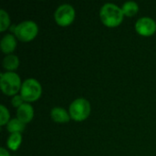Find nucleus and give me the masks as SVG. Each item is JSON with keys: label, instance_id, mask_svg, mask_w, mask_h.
<instances>
[{"label": "nucleus", "instance_id": "nucleus-1", "mask_svg": "<svg viewBox=\"0 0 156 156\" xmlns=\"http://www.w3.org/2000/svg\"><path fill=\"white\" fill-rule=\"evenodd\" d=\"M100 16L104 25L108 27H115L122 21L123 12L122 8L115 4L106 3L100 10Z\"/></svg>", "mask_w": 156, "mask_h": 156}, {"label": "nucleus", "instance_id": "nucleus-2", "mask_svg": "<svg viewBox=\"0 0 156 156\" xmlns=\"http://www.w3.org/2000/svg\"><path fill=\"white\" fill-rule=\"evenodd\" d=\"M0 86L2 91L6 95H15L21 89L19 76L12 71H7L0 75Z\"/></svg>", "mask_w": 156, "mask_h": 156}, {"label": "nucleus", "instance_id": "nucleus-3", "mask_svg": "<svg viewBox=\"0 0 156 156\" xmlns=\"http://www.w3.org/2000/svg\"><path fill=\"white\" fill-rule=\"evenodd\" d=\"M20 95L26 101H34L37 100L41 95L40 83L35 79H27L23 81Z\"/></svg>", "mask_w": 156, "mask_h": 156}, {"label": "nucleus", "instance_id": "nucleus-4", "mask_svg": "<svg viewBox=\"0 0 156 156\" xmlns=\"http://www.w3.org/2000/svg\"><path fill=\"white\" fill-rule=\"evenodd\" d=\"M90 112V102L83 99L79 98L73 101L69 105V115L75 121L85 120Z\"/></svg>", "mask_w": 156, "mask_h": 156}, {"label": "nucleus", "instance_id": "nucleus-5", "mask_svg": "<svg viewBox=\"0 0 156 156\" xmlns=\"http://www.w3.org/2000/svg\"><path fill=\"white\" fill-rule=\"evenodd\" d=\"M37 25L32 20H26L16 26L15 34L22 41L32 40L37 34Z\"/></svg>", "mask_w": 156, "mask_h": 156}, {"label": "nucleus", "instance_id": "nucleus-6", "mask_svg": "<svg viewBox=\"0 0 156 156\" xmlns=\"http://www.w3.org/2000/svg\"><path fill=\"white\" fill-rule=\"evenodd\" d=\"M56 22L60 26L69 25L75 17V10L71 5L63 4L59 5L54 14Z\"/></svg>", "mask_w": 156, "mask_h": 156}, {"label": "nucleus", "instance_id": "nucleus-7", "mask_svg": "<svg viewBox=\"0 0 156 156\" xmlns=\"http://www.w3.org/2000/svg\"><path fill=\"white\" fill-rule=\"evenodd\" d=\"M135 28L139 34L143 36H150L156 30V23L153 18L144 16L136 21Z\"/></svg>", "mask_w": 156, "mask_h": 156}, {"label": "nucleus", "instance_id": "nucleus-8", "mask_svg": "<svg viewBox=\"0 0 156 156\" xmlns=\"http://www.w3.org/2000/svg\"><path fill=\"white\" fill-rule=\"evenodd\" d=\"M33 115H34L33 107L29 103H23L17 109V112H16L17 119L20 120L24 123L30 122L33 118Z\"/></svg>", "mask_w": 156, "mask_h": 156}, {"label": "nucleus", "instance_id": "nucleus-9", "mask_svg": "<svg viewBox=\"0 0 156 156\" xmlns=\"http://www.w3.org/2000/svg\"><path fill=\"white\" fill-rule=\"evenodd\" d=\"M0 46L4 53H11L16 47V41L15 37L11 34L5 35L1 39Z\"/></svg>", "mask_w": 156, "mask_h": 156}, {"label": "nucleus", "instance_id": "nucleus-10", "mask_svg": "<svg viewBox=\"0 0 156 156\" xmlns=\"http://www.w3.org/2000/svg\"><path fill=\"white\" fill-rule=\"evenodd\" d=\"M51 118L57 122H67L70 119V115L66 112L64 108L55 107L50 112Z\"/></svg>", "mask_w": 156, "mask_h": 156}, {"label": "nucleus", "instance_id": "nucleus-11", "mask_svg": "<svg viewBox=\"0 0 156 156\" xmlns=\"http://www.w3.org/2000/svg\"><path fill=\"white\" fill-rule=\"evenodd\" d=\"M25 127H26V124L22 122L20 120H18L17 118H14L10 120L6 124V129L11 133H20L21 132L24 131Z\"/></svg>", "mask_w": 156, "mask_h": 156}, {"label": "nucleus", "instance_id": "nucleus-12", "mask_svg": "<svg viewBox=\"0 0 156 156\" xmlns=\"http://www.w3.org/2000/svg\"><path fill=\"white\" fill-rule=\"evenodd\" d=\"M19 64V60L17 56L13 55V54H9L7 56H5L3 59V66L5 69H9V70H13L16 69L18 67Z\"/></svg>", "mask_w": 156, "mask_h": 156}, {"label": "nucleus", "instance_id": "nucleus-13", "mask_svg": "<svg viewBox=\"0 0 156 156\" xmlns=\"http://www.w3.org/2000/svg\"><path fill=\"white\" fill-rule=\"evenodd\" d=\"M122 10L123 12V15L132 16H134L138 12L139 6H138L137 3L134 1H127L122 5Z\"/></svg>", "mask_w": 156, "mask_h": 156}, {"label": "nucleus", "instance_id": "nucleus-14", "mask_svg": "<svg viewBox=\"0 0 156 156\" xmlns=\"http://www.w3.org/2000/svg\"><path fill=\"white\" fill-rule=\"evenodd\" d=\"M21 141H22L21 133H11L6 141V144L11 150H16L19 147Z\"/></svg>", "mask_w": 156, "mask_h": 156}, {"label": "nucleus", "instance_id": "nucleus-15", "mask_svg": "<svg viewBox=\"0 0 156 156\" xmlns=\"http://www.w3.org/2000/svg\"><path fill=\"white\" fill-rule=\"evenodd\" d=\"M10 23V18L8 14L4 10L0 9V31H5Z\"/></svg>", "mask_w": 156, "mask_h": 156}, {"label": "nucleus", "instance_id": "nucleus-16", "mask_svg": "<svg viewBox=\"0 0 156 156\" xmlns=\"http://www.w3.org/2000/svg\"><path fill=\"white\" fill-rule=\"evenodd\" d=\"M9 119V112L7 109L2 104L0 106V124L5 125Z\"/></svg>", "mask_w": 156, "mask_h": 156}, {"label": "nucleus", "instance_id": "nucleus-17", "mask_svg": "<svg viewBox=\"0 0 156 156\" xmlns=\"http://www.w3.org/2000/svg\"><path fill=\"white\" fill-rule=\"evenodd\" d=\"M23 98L21 97V95H15L13 98H12V105L15 106V107H20L22 104H23Z\"/></svg>", "mask_w": 156, "mask_h": 156}, {"label": "nucleus", "instance_id": "nucleus-18", "mask_svg": "<svg viewBox=\"0 0 156 156\" xmlns=\"http://www.w3.org/2000/svg\"><path fill=\"white\" fill-rule=\"evenodd\" d=\"M0 156H10V155H9L8 152H7L5 148L1 147V148H0Z\"/></svg>", "mask_w": 156, "mask_h": 156}]
</instances>
